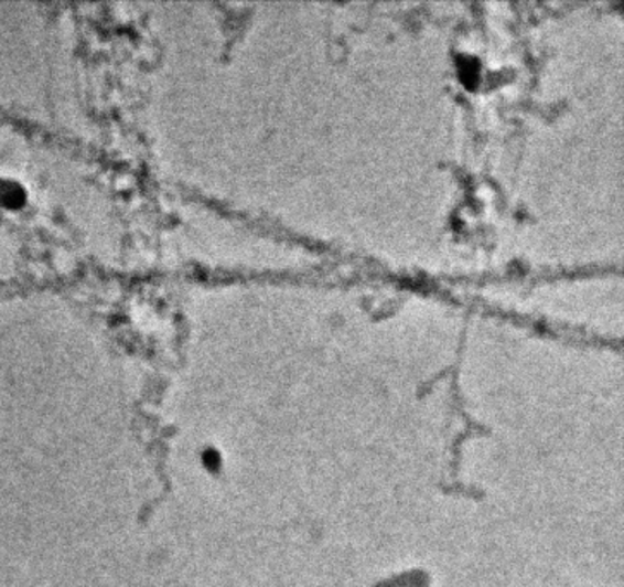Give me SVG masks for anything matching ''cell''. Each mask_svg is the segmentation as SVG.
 I'll list each match as a JSON object with an SVG mask.
<instances>
[{"mask_svg": "<svg viewBox=\"0 0 624 587\" xmlns=\"http://www.w3.org/2000/svg\"><path fill=\"white\" fill-rule=\"evenodd\" d=\"M429 572L422 568H413V570L401 572L389 579L379 580L372 587H430Z\"/></svg>", "mask_w": 624, "mask_h": 587, "instance_id": "6da1fadb", "label": "cell"}]
</instances>
